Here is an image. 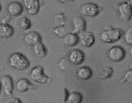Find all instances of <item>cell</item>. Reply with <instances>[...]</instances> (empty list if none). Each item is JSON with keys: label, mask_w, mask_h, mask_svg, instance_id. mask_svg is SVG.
<instances>
[{"label": "cell", "mask_w": 132, "mask_h": 103, "mask_svg": "<svg viewBox=\"0 0 132 103\" xmlns=\"http://www.w3.org/2000/svg\"><path fill=\"white\" fill-rule=\"evenodd\" d=\"M1 89H2V85H1V83H0V93H1Z\"/></svg>", "instance_id": "31"}, {"label": "cell", "mask_w": 132, "mask_h": 103, "mask_svg": "<svg viewBox=\"0 0 132 103\" xmlns=\"http://www.w3.org/2000/svg\"><path fill=\"white\" fill-rule=\"evenodd\" d=\"M93 75L92 70L87 66H83L80 68L77 71V75L80 79L82 80H88Z\"/></svg>", "instance_id": "18"}, {"label": "cell", "mask_w": 132, "mask_h": 103, "mask_svg": "<svg viewBox=\"0 0 132 103\" xmlns=\"http://www.w3.org/2000/svg\"><path fill=\"white\" fill-rule=\"evenodd\" d=\"M122 82H126L129 84H132V70H128L124 75V79L122 80Z\"/></svg>", "instance_id": "25"}, {"label": "cell", "mask_w": 132, "mask_h": 103, "mask_svg": "<svg viewBox=\"0 0 132 103\" xmlns=\"http://www.w3.org/2000/svg\"><path fill=\"white\" fill-rule=\"evenodd\" d=\"M129 54H130L131 56H132V45L129 48Z\"/></svg>", "instance_id": "29"}, {"label": "cell", "mask_w": 132, "mask_h": 103, "mask_svg": "<svg viewBox=\"0 0 132 103\" xmlns=\"http://www.w3.org/2000/svg\"><path fill=\"white\" fill-rule=\"evenodd\" d=\"M33 52L36 57L39 58H44L47 55L46 48L42 43H40L33 46Z\"/></svg>", "instance_id": "19"}, {"label": "cell", "mask_w": 132, "mask_h": 103, "mask_svg": "<svg viewBox=\"0 0 132 103\" xmlns=\"http://www.w3.org/2000/svg\"><path fill=\"white\" fill-rule=\"evenodd\" d=\"M1 85L4 88L5 94L9 96H12V91L14 89L13 81L9 75H5L1 80Z\"/></svg>", "instance_id": "10"}, {"label": "cell", "mask_w": 132, "mask_h": 103, "mask_svg": "<svg viewBox=\"0 0 132 103\" xmlns=\"http://www.w3.org/2000/svg\"><path fill=\"white\" fill-rule=\"evenodd\" d=\"M64 91H65V101H66V100H67V99H68V97H69V92H68V90H66V89H65Z\"/></svg>", "instance_id": "28"}, {"label": "cell", "mask_w": 132, "mask_h": 103, "mask_svg": "<svg viewBox=\"0 0 132 103\" xmlns=\"http://www.w3.org/2000/svg\"><path fill=\"white\" fill-rule=\"evenodd\" d=\"M127 3H128V4H129V5H130L131 7H132V0H131V1H129V2H127Z\"/></svg>", "instance_id": "30"}, {"label": "cell", "mask_w": 132, "mask_h": 103, "mask_svg": "<svg viewBox=\"0 0 132 103\" xmlns=\"http://www.w3.org/2000/svg\"><path fill=\"white\" fill-rule=\"evenodd\" d=\"M5 103H22L21 100L16 97H11L7 99Z\"/></svg>", "instance_id": "26"}, {"label": "cell", "mask_w": 132, "mask_h": 103, "mask_svg": "<svg viewBox=\"0 0 132 103\" xmlns=\"http://www.w3.org/2000/svg\"><path fill=\"white\" fill-rule=\"evenodd\" d=\"M8 12L11 16H19L23 12V7L22 5L17 2H12L10 3L8 6Z\"/></svg>", "instance_id": "14"}, {"label": "cell", "mask_w": 132, "mask_h": 103, "mask_svg": "<svg viewBox=\"0 0 132 103\" xmlns=\"http://www.w3.org/2000/svg\"><path fill=\"white\" fill-rule=\"evenodd\" d=\"M10 19H11V17H5V18H4L3 20H2V24H7Z\"/></svg>", "instance_id": "27"}, {"label": "cell", "mask_w": 132, "mask_h": 103, "mask_svg": "<svg viewBox=\"0 0 132 103\" xmlns=\"http://www.w3.org/2000/svg\"><path fill=\"white\" fill-rule=\"evenodd\" d=\"M14 28L8 24H0V37L9 38L13 36Z\"/></svg>", "instance_id": "15"}, {"label": "cell", "mask_w": 132, "mask_h": 103, "mask_svg": "<svg viewBox=\"0 0 132 103\" xmlns=\"http://www.w3.org/2000/svg\"><path fill=\"white\" fill-rule=\"evenodd\" d=\"M15 24L18 29L22 30H28L31 26V23L29 19L24 16H20L18 17L15 21Z\"/></svg>", "instance_id": "16"}, {"label": "cell", "mask_w": 132, "mask_h": 103, "mask_svg": "<svg viewBox=\"0 0 132 103\" xmlns=\"http://www.w3.org/2000/svg\"><path fill=\"white\" fill-rule=\"evenodd\" d=\"M1 10H2V6L0 5V11H1Z\"/></svg>", "instance_id": "33"}, {"label": "cell", "mask_w": 132, "mask_h": 103, "mask_svg": "<svg viewBox=\"0 0 132 103\" xmlns=\"http://www.w3.org/2000/svg\"><path fill=\"white\" fill-rule=\"evenodd\" d=\"M24 41L28 45L34 46L41 43L42 37L38 32H31L25 35L24 37Z\"/></svg>", "instance_id": "12"}, {"label": "cell", "mask_w": 132, "mask_h": 103, "mask_svg": "<svg viewBox=\"0 0 132 103\" xmlns=\"http://www.w3.org/2000/svg\"><path fill=\"white\" fill-rule=\"evenodd\" d=\"M79 41H80L81 44L85 47H90L95 42V37L91 32H84L80 34Z\"/></svg>", "instance_id": "7"}, {"label": "cell", "mask_w": 132, "mask_h": 103, "mask_svg": "<svg viewBox=\"0 0 132 103\" xmlns=\"http://www.w3.org/2000/svg\"><path fill=\"white\" fill-rule=\"evenodd\" d=\"M84 54L81 50L75 49L73 50L69 54V60L72 64L75 65H80L84 60Z\"/></svg>", "instance_id": "11"}, {"label": "cell", "mask_w": 132, "mask_h": 103, "mask_svg": "<svg viewBox=\"0 0 132 103\" xmlns=\"http://www.w3.org/2000/svg\"><path fill=\"white\" fill-rule=\"evenodd\" d=\"M125 51L119 46H113L108 52V57L111 61L117 63L122 61L125 57Z\"/></svg>", "instance_id": "4"}, {"label": "cell", "mask_w": 132, "mask_h": 103, "mask_svg": "<svg viewBox=\"0 0 132 103\" xmlns=\"http://www.w3.org/2000/svg\"><path fill=\"white\" fill-rule=\"evenodd\" d=\"M121 36L122 32L120 29L111 28L102 32L101 35V39L106 43H113L120 39Z\"/></svg>", "instance_id": "2"}, {"label": "cell", "mask_w": 132, "mask_h": 103, "mask_svg": "<svg viewBox=\"0 0 132 103\" xmlns=\"http://www.w3.org/2000/svg\"><path fill=\"white\" fill-rule=\"evenodd\" d=\"M118 10L122 19L126 21H129L132 16V7L127 3V2L120 3L118 7Z\"/></svg>", "instance_id": "6"}, {"label": "cell", "mask_w": 132, "mask_h": 103, "mask_svg": "<svg viewBox=\"0 0 132 103\" xmlns=\"http://www.w3.org/2000/svg\"><path fill=\"white\" fill-rule=\"evenodd\" d=\"M124 39L128 45H132V26L129 27L124 34Z\"/></svg>", "instance_id": "23"}, {"label": "cell", "mask_w": 132, "mask_h": 103, "mask_svg": "<svg viewBox=\"0 0 132 103\" xmlns=\"http://www.w3.org/2000/svg\"><path fill=\"white\" fill-rule=\"evenodd\" d=\"M113 73V70L111 67L104 68L102 71L101 73V77L102 79L110 78Z\"/></svg>", "instance_id": "22"}, {"label": "cell", "mask_w": 132, "mask_h": 103, "mask_svg": "<svg viewBox=\"0 0 132 103\" xmlns=\"http://www.w3.org/2000/svg\"><path fill=\"white\" fill-rule=\"evenodd\" d=\"M30 77L32 81L41 84L47 83L49 80L48 77L44 74V68L40 66H35L32 69L30 73Z\"/></svg>", "instance_id": "3"}, {"label": "cell", "mask_w": 132, "mask_h": 103, "mask_svg": "<svg viewBox=\"0 0 132 103\" xmlns=\"http://www.w3.org/2000/svg\"><path fill=\"white\" fill-rule=\"evenodd\" d=\"M23 3L30 15H36L40 9V2L38 0H24Z\"/></svg>", "instance_id": "8"}, {"label": "cell", "mask_w": 132, "mask_h": 103, "mask_svg": "<svg viewBox=\"0 0 132 103\" xmlns=\"http://www.w3.org/2000/svg\"><path fill=\"white\" fill-rule=\"evenodd\" d=\"M73 26H74V30H73V34H80L84 32L86 28V21L82 17H75L73 19Z\"/></svg>", "instance_id": "9"}, {"label": "cell", "mask_w": 132, "mask_h": 103, "mask_svg": "<svg viewBox=\"0 0 132 103\" xmlns=\"http://www.w3.org/2000/svg\"><path fill=\"white\" fill-rule=\"evenodd\" d=\"M53 32L56 36H58L60 37H64V36L66 35L65 29L63 26L56 27L55 28L53 29Z\"/></svg>", "instance_id": "24"}, {"label": "cell", "mask_w": 132, "mask_h": 103, "mask_svg": "<svg viewBox=\"0 0 132 103\" xmlns=\"http://www.w3.org/2000/svg\"><path fill=\"white\" fill-rule=\"evenodd\" d=\"M34 86L30 83L28 79L25 78L20 79L16 83V88L20 92L24 93L30 90L34 89Z\"/></svg>", "instance_id": "13"}, {"label": "cell", "mask_w": 132, "mask_h": 103, "mask_svg": "<svg viewBox=\"0 0 132 103\" xmlns=\"http://www.w3.org/2000/svg\"><path fill=\"white\" fill-rule=\"evenodd\" d=\"M9 61L11 67L20 71L27 70L30 66V62L28 59L18 52L12 54L10 56Z\"/></svg>", "instance_id": "1"}, {"label": "cell", "mask_w": 132, "mask_h": 103, "mask_svg": "<svg viewBox=\"0 0 132 103\" xmlns=\"http://www.w3.org/2000/svg\"><path fill=\"white\" fill-rule=\"evenodd\" d=\"M82 99L83 97L82 94L77 91H74L71 94H69L66 101L68 103H82Z\"/></svg>", "instance_id": "20"}, {"label": "cell", "mask_w": 132, "mask_h": 103, "mask_svg": "<svg viewBox=\"0 0 132 103\" xmlns=\"http://www.w3.org/2000/svg\"><path fill=\"white\" fill-rule=\"evenodd\" d=\"M63 43L68 46H73L77 45L79 41V38L77 34L70 33L66 34L63 37Z\"/></svg>", "instance_id": "17"}, {"label": "cell", "mask_w": 132, "mask_h": 103, "mask_svg": "<svg viewBox=\"0 0 132 103\" xmlns=\"http://www.w3.org/2000/svg\"><path fill=\"white\" fill-rule=\"evenodd\" d=\"M65 22V17L64 15L62 14H59L54 17V24L56 25V27L64 26Z\"/></svg>", "instance_id": "21"}, {"label": "cell", "mask_w": 132, "mask_h": 103, "mask_svg": "<svg viewBox=\"0 0 132 103\" xmlns=\"http://www.w3.org/2000/svg\"><path fill=\"white\" fill-rule=\"evenodd\" d=\"M130 67H131V70H132V63L131 64V65H130Z\"/></svg>", "instance_id": "32"}, {"label": "cell", "mask_w": 132, "mask_h": 103, "mask_svg": "<svg viewBox=\"0 0 132 103\" xmlns=\"http://www.w3.org/2000/svg\"><path fill=\"white\" fill-rule=\"evenodd\" d=\"M80 12L82 15L88 17H95L99 12L98 6L95 3H87L84 5L80 9Z\"/></svg>", "instance_id": "5"}]
</instances>
